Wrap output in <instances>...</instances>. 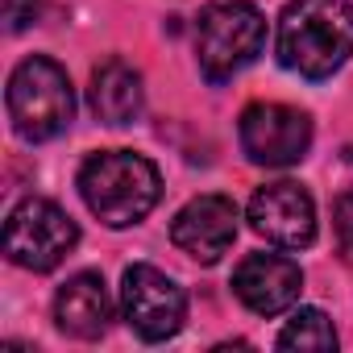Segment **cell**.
<instances>
[{
    "label": "cell",
    "instance_id": "6da1fadb",
    "mask_svg": "<svg viewBox=\"0 0 353 353\" xmlns=\"http://www.w3.org/2000/svg\"><path fill=\"white\" fill-rule=\"evenodd\" d=\"M279 63L303 79H328L353 54L349 0H291L279 17Z\"/></svg>",
    "mask_w": 353,
    "mask_h": 353
},
{
    "label": "cell",
    "instance_id": "7a4b0ae2",
    "mask_svg": "<svg viewBox=\"0 0 353 353\" xmlns=\"http://www.w3.org/2000/svg\"><path fill=\"white\" fill-rule=\"evenodd\" d=\"M79 196L108 229H129L150 216L162 196L158 166L133 150H100L79 166Z\"/></svg>",
    "mask_w": 353,
    "mask_h": 353
},
{
    "label": "cell",
    "instance_id": "3957f363",
    "mask_svg": "<svg viewBox=\"0 0 353 353\" xmlns=\"http://www.w3.org/2000/svg\"><path fill=\"white\" fill-rule=\"evenodd\" d=\"M5 100H9V121H13L17 137H26V141H50L75 117V92H71L67 71L42 54L26 59L9 75Z\"/></svg>",
    "mask_w": 353,
    "mask_h": 353
},
{
    "label": "cell",
    "instance_id": "277c9868",
    "mask_svg": "<svg viewBox=\"0 0 353 353\" xmlns=\"http://www.w3.org/2000/svg\"><path fill=\"white\" fill-rule=\"evenodd\" d=\"M266 42V17L245 5V0H221L208 5L196 21V54H200V71L212 83L233 79L241 67H250L262 54Z\"/></svg>",
    "mask_w": 353,
    "mask_h": 353
},
{
    "label": "cell",
    "instance_id": "5b68a950",
    "mask_svg": "<svg viewBox=\"0 0 353 353\" xmlns=\"http://www.w3.org/2000/svg\"><path fill=\"white\" fill-rule=\"evenodd\" d=\"M75 241H79L75 221L50 200H21L5 221V254H9V262L21 266V270H34V274L54 270L75 250Z\"/></svg>",
    "mask_w": 353,
    "mask_h": 353
},
{
    "label": "cell",
    "instance_id": "8992f818",
    "mask_svg": "<svg viewBox=\"0 0 353 353\" xmlns=\"http://www.w3.org/2000/svg\"><path fill=\"white\" fill-rule=\"evenodd\" d=\"M121 316L129 320V328L141 341H166L183 328L188 316V295L170 274H162L158 266H129L121 279Z\"/></svg>",
    "mask_w": 353,
    "mask_h": 353
},
{
    "label": "cell",
    "instance_id": "52a82bcc",
    "mask_svg": "<svg viewBox=\"0 0 353 353\" xmlns=\"http://www.w3.org/2000/svg\"><path fill=\"white\" fill-rule=\"evenodd\" d=\"M237 133L245 158L258 166H295L312 145V121L291 104H250Z\"/></svg>",
    "mask_w": 353,
    "mask_h": 353
},
{
    "label": "cell",
    "instance_id": "ba28073f",
    "mask_svg": "<svg viewBox=\"0 0 353 353\" xmlns=\"http://www.w3.org/2000/svg\"><path fill=\"white\" fill-rule=\"evenodd\" d=\"M250 225L258 237H266L279 250H303L316 241V204L299 183L279 179V183H266L254 192Z\"/></svg>",
    "mask_w": 353,
    "mask_h": 353
},
{
    "label": "cell",
    "instance_id": "9c48e42d",
    "mask_svg": "<svg viewBox=\"0 0 353 353\" xmlns=\"http://www.w3.org/2000/svg\"><path fill=\"white\" fill-rule=\"evenodd\" d=\"M233 237H237V204L229 196H200V200L183 204L170 225V241L204 266L221 262L229 254Z\"/></svg>",
    "mask_w": 353,
    "mask_h": 353
},
{
    "label": "cell",
    "instance_id": "30bf717a",
    "mask_svg": "<svg viewBox=\"0 0 353 353\" xmlns=\"http://www.w3.org/2000/svg\"><path fill=\"white\" fill-rule=\"evenodd\" d=\"M233 291L237 299L258 312V316H279L287 312L299 291H303V270L299 262H291L287 254H250L237 274H233Z\"/></svg>",
    "mask_w": 353,
    "mask_h": 353
},
{
    "label": "cell",
    "instance_id": "8fae6325",
    "mask_svg": "<svg viewBox=\"0 0 353 353\" xmlns=\"http://www.w3.org/2000/svg\"><path fill=\"white\" fill-rule=\"evenodd\" d=\"M54 320L67 336H79V341H96L104 336L108 320H112V303H108V291H104V279L96 270H79L71 274L59 295H54Z\"/></svg>",
    "mask_w": 353,
    "mask_h": 353
},
{
    "label": "cell",
    "instance_id": "7c38bea8",
    "mask_svg": "<svg viewBox=\"0 0 353 353\" xmlns=\"http://www.w3.org/2000/svg\"><path fill=\"white\" fill-rule=\"evenodd\" d=\"M88 100H92V112H96L104 125H129V121L141 112V75H137L129 63L108 59L104 67L92 71Z\"/></svg>",
    "mask_w": 353,
    "mask_h": 353
},
{
    "label": "cell",
    "instance_id": "4fadbf2b",
    "mask_svg": "<svg viewBox=\"0 0 353 353\" xmlns=\"http://www.w3.org/2000/svg\"><path fill=\"white\" fill-rule=\"evenodd\" d=\"M279 349H307V353H328L336 349V332H332V320L320 312V307H299L287 328L279 332Z\"/></svg>",
    "mask_w": 353,
    "mask_h": 353
},
{
    "label": "cell",
    "instance_id": "5bb4252c",
    "mask_svg": "<svg viewBox=\"0 0 353 353\" xmlns=\"http://www.w3.org/2000/svg\"><path fill=\"white\" fill-rule=\"evenodd\" d=\"M332 233H336V250L341 258L353 266V192H345L332 208Z\"/></svg>",
    "mask_w": 353,
    "mask_h": 353
},
{
    "label": "cell",
    "instance_id": "9a60e30c",
    "mask_svg": "<svg viewBox=\"0 0 353 353\" xmlns=\"http://www.w3.org/2000/svg\"><path fill=\"white\" fill-rule=\"evenodd\" d=\"M38 17V0H5V26L13 34H21L26 26H34Z\"/></svg>",
    "mask_w": 353,
    "mask_h": 353
},
{
    "label": "cell",
    "instance_id": "2e32d148",
    "mask_svg": "<svg viewBox=\"0 0 353 353\" xmlns=\"http://www.w3.org/2000/svg\"><path fill=\"white\" fill-rule=\"evenodd\" d=\"M349 162H353V150H349Z\"/></svg>",
    "mask_w": 353,
    "mask_h": 353
}]
</instances>
